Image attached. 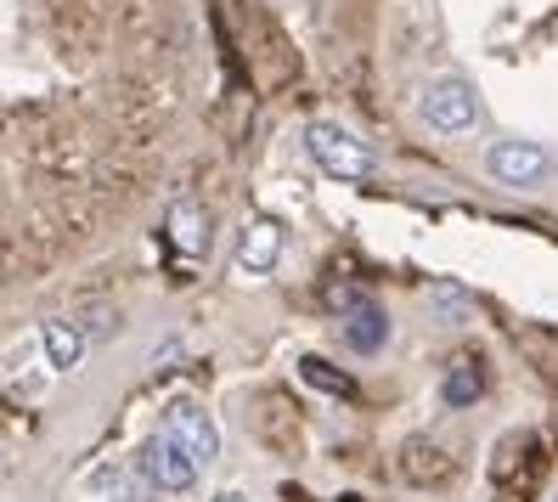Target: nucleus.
<instances>
[{"mask_svg": "<svg viewBox=\"0 0 558 502\" xmlns=\"http://www.w3.org/2000/svg\"><path fill=\"white\" fill-rule=\"evenodd\" d=\"M305 153H311V164H316L327 181L361 187V181L378 176V153L361 142V136H350L344 124H333V119H311L305 124Z\"/></svg>", "mask_w": 558, "mask_h": 502, "instance_id": "nucleus-1", "label": "nucleus"}, {"mask_svg": "<svg viewBox=\"0 0 558 502\" xmlns=\"http://www.w3.org/2000/svg\"><path fill=\"white\" fill-rule=\"evenodd\" d=\"M485 176L508 192H542L558 176V158L536 142H524V136H502V142L485 147Z\"/></svg>", "mask_w": 558, "mask_h": 502, "instance_id": "nucleus-2", "label": "nucleus"}, {"mask_svg": "<svg viewBox=\"0 0 558 502\" xmlns=\"http://www.w3.org/2000/svg\"><path fill=\"white\" fill-rule=\"evenodd\" d=\"M417 113H423V124H429L435 136H469V130H480V119H485L474 85L457 80V74H440V80L423 85Z\"/></svg>", "mask_w": 558, "mask_h": 502, "instance_id": "nucleus-3", "label": "nucleus"}, {"mask_svg": "<svg viewBox=\"0 0 558 502\" xmlns=\"http://www.w3.org/2000/svg\"><path fill=\"white\" fill-rule=\"evenodd\" d=\"M130 468H142V475H147L158 491H170V497H186L192 486L204 480V463L192 457L175 434H163V429L147 434V441L136 446V463H130Z\"/></svg>", "mask_w": 558, "mask_h": 502, "instance_id": "nucleus-4", "label": "nucleus"}, {"mask_svg": "<svg viewBox=\"0 0 558 502\" xmlns=\"http://www.w3.org/2000/svg\"><path fill=\"white\" fill-rule=\"evenodd\" d=\"M542 468H547V452L536 434H508V441L490 452V480H497L508 497H531V486L542 480Z\"/></svg>", "mask_w": 558, "mask_h": 502, "instance_id": "nucleus-5", "label": "nucleus"}, {"mask_svg": "<svg viewBox=\"0 0 558 502\" xmlns=\"http://www.w3.org/2000/svg\"><path fill=\"white\" fill-rule=\"evenodd\" d=\"M396 468H401V480L412 486V491H440V486H451L457 480V452L451 446H440L435 434H412V441L401 446V457H396Z\"/></svg>", "mask_w": 558, "mask_h": 502, "instance_id": "nucleus-6", "label": "nucleus"}, {"mask_svg": "<svg viewBox=\"0 0 558 502\" xmlns=\"http://www.w3.org/2000/svg\"><path fill=\"white\" fill-rule=\"evenodd\" d=\"M163 434H175V441L198 457L204 468L220 457V429H215V418H209L204 401H192V395H175L170 407H163Z\"/></svg>", "mask_w": 558, "mask_h": 502, "instance_id": "nucleus-7", "label": "nucleus"}, {"mask_svg": "<svg viewBox=\"0 0 558 502\" xmlns=\"http://www.w3.org/2000/svg\"><path fill=\"white\" fill-rule=\"evenodd\" d=\"M85 327L74 316H46L40 322V356H46V373L57 379H74L80 367H85Z\"/></svg>", "mask_w": 558, "mask_h": 502, "instance_id": "nucleus-8", "label": "nucleus"}, {"mask_svg": "<svg viewBox=\"0 0 558 502\" xmlns=\"http://www.w3.org/2000/svg\"><path fill=\"white\" fill-rule=\"evenodd\" d=\"M339 339L350 356H378L389 345V316L373 294H361L350 311H339Z\"/></svg>", "mask_w": 558, "mask_h": 502, "instance_id": "nucleus-9", "label": "nucleus"}, {"mask_svg": "<svg viewBox=\"0 0 558 502\" xmlns=\"http://www.w3.org/2000/svg\"><path fill=\"white\" fill-rule=\"evenodd\" d=\"M282 226L271 220V215H254L248 226H243V243H238V272H248V277H271L277 272V260H282Z\"/></svg>", "mask_w": 558, "mask_h": 502, "instance_id": "nucleus-10", "label": "nucleus"}, {"mask_svg": "<svg viewBox=\"0 0 558 502\" xmlns=\"http://www.w3.org/2000/svg\"><path fill=\"white\" fill-rule=\"evenodd\" d=\"M170 238L186 260H204L209 254V215L192 204V198H181V204L170 210Z\"/></svg>", "mask_w": 558, "mask_h": 502, "instance_id": "nucleus-11", "label": "nucleus"}, {"mask_svg": "<svg viewBox=\"0 0 558 502\" xmlns=\"http://www.w3.org/2000/svg\"><path fill=\"white\" fill-rule=\"evenodd\" d=\"M300 379L327 401H355V379L344 373V367H333L327 356H300Z\"/></svg>", "mask_w": 558, "mask_h": 502, "instance_id": "nucleus-12", "label": "nucleus"}, {"mask_svg": "<svg viewBox=\"0 0 558 502\" xmlns=\"http://www.w3.org/2000/svg\"><path fill=\"white\" fill-rule=\"evenodd\" d=\"M480 395H485V373H480V361H474V356H463V361H457L451 373H446L440 401H446L451 413H463V407H474Z\"/></svg>", "mask_w": 558, "mask_h": 502, "instance_id": "nucleus-13", "label": "nucleus"}, {"mask_svg": "<svg viewBox=\"0 0 558 502\" xmlns=\"http://www.w3.org/2000/svg\"><path fill=\"white\" fill-rule=\"evenodd\" d=\"M102 502H158V486L142 475V468H124V480H119Z\"/></svg>", "mask_w": 558, "mask_h": 502, "instance_id": "nucleus-14", "label": "nucleus"}, {"mask_svg": "<svg viewBox=\"0 0 558 502\" xmlns=\"http://www.w3.org/2000/svg\"><path fill=\"white\" fill-rule=\"evenodd\" d=\"M435 306L446 311L440 322H463V316H469V299H463V294H457V288H435Z\"/></svg>", "mask_w": 558, "mask_h": 502, "instance_id": "nucleus-15", "label": "nucleus"}, {"mask_svg": "<svg viewBox=\"0 0 558 502\" xmlns=\"http://www.w3.org/2000/svg\"><path fill=\"white\" fill-rule=\"evenodd\" d=\"M215 502H248V497H243V491L232 486V491H215Z\"/></svg>", "mask_w": 558, "mask_h": 502, "instance_id": "nucleus-16", "label": "nucleus"}, {"mask_svg": "<svg viewBox=\"0 0 558 502\" xmlns=\"http://www.w3.org/2000/svg\"><path fill=\"white\" fill-rule=\"evenodd\" d=\"M333 502H367V497H355V491H344V497H333Z\"/></svg>", "mask_w": 558, "mask_h": 502, "instance_id": "nucleus-17", "label": "nucleus"}, {"mask_svg": "<svg viewBox=\"0 0 558 502\" xmlns=\"http://www.w3.org/2000/svg\"><path fill=\"white\" fill-rule=\"evenodd\" d=\"M497 502H519V497H508V491H502V497H497Z\"/></svg>", "mask_w": 558, "mask_h": 502, "instance_id": "nucleus-18", "label": "nucleus"}, {"mask_svg": "<svg viewBox=\"0 0 558 502\" xmlns=\"http://www.w3.org/2000/svg\"><path fill=\"white\" fill-rule=\"evenodd\" d=\"M0 463H7V452H0Z\"/></svg>", "mask_w": 558, "mask_h": 502, "instance_id": "nucleus-19", "label": "nucleus"}, {"mask_svg": "<svg viewBox=\"0 0 558 502\" xmlns=\"http://www.w3.org/2000/svg\"><path fill=\"white\" fill-rule=\"evenodd\" d=\"M553 502H558V497H553Z\"/></svg>", "mask_w": 558, "mask_h": 502, "instance_id": "nucleus-20", "label": "nucleus"}]
</instances>
